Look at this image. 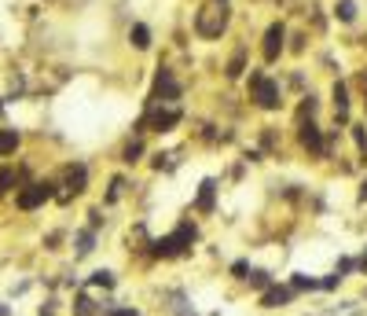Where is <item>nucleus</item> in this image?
Segmentation results:
<instances>
[{
  "mask_svg": "<svg viewBox=\"0 0 367 316\" xmlns=\"http://www.w3.org/2000/svg\"><path fill=\"white\" fill-rule=\"evenodd\" d=\"M195 243H199V225L195 221H180L173 232L151 235L143 254H147V261H180V258L195 254Z\"/></svg>",
  "mask_w": 367,
  "mask_h": 316,
  "instance_id": "1",
  "label": "nucleus"
},
{
  "mask_svg": "<svg viewBox=\"0 0 367 316\" xmlns=\"http://www.w3.org/2000/svg\"><path fill=\"white\" fill-rule=\"evenodd\" d=\"M246 85V100H250V107H257L261 114H275L283 107V96L286 88L275 74H268V67H250V74L243 77Z\"/></svg>",
  "mask_w": 367,
  "mask_h": 316,
  "instance_id": "2",
  "label": "nucleus"
},
{
  "mask_svg": "<svg viewBox=\"0 0 367 316\" xmlns=\"http://www.w3.org/2000/svg\"><path fill=\"white\" fill-rule=\"evenodd\" d=\"M231 30V4H217V0H206L202 8H195L191 15V33L199 41H220Z\"/></svg>",
  "mask_w": 367,
  "mask_h": 316,
  "instance_id": "3",
  "label": "nucleus"
},
{
  "mask_svg": "<svg viewBox=\"0 0 367 316\" xmlns=\"http://www.w3.org/2000/svg\"><path fill=\"white\" fill-rule=\"evenodd\" d=\"M88 188H92L88 162H81V158H70V162L63 166V177H56V203H59V206H70L74 199L88 195Z\"/></svg>",
  "mask_w": 367,
  "mask_h": 316,
  "instance_id": "4",
  "label": "nucleus"
},
{
  "mask_svg": "<svg viewBox=\"0 0 367 316\" xmlns=\"http://www.w3.org/2000/svg\"><path fill=\"white\" fill-rule=\"evenodd\" d=\"M184 122V107L180 103H158V107H143V114L136 118V129L133 136H143V133H158V136H169L173 129Z\"/></svg>",
  "mask_w": 367,
  "mask_h": 316,
  "instance_id": "5",
  "label": "nucleus"
},
{
  "mask_svg": "<svg viewBox=\"0 0 367 316\" xmlns=\"http://www.w3.org/2000/svg\"><path fill=\"white\" fill-rule=\"evenodd\" d=\"M15 210L19 214H37V210H44L48 203H56V177H33L26 180L22 188L15 191Z\"/></svg>",
  "mask_w": 367,
  "mask_h": 316,
  "instance_id": "6",
  "label": "nucleus"
},
{
  "mask_svg": "<svg viewBox=\"0 0 367 316\" xmlns=\"http://www.w3.org/2000/svg\"><path fill=\"white\" fill-rule=\"evenodd\" d=\"M184 100V85H180V77L173 67H154V77H151V92H147V100H143V107H158V103H180Z\"/></svg>",
  "mask_w": 367,
  "mask_h": 316,
  "instance_id": "7",
  "label": "nucleus"
},
{
  "mask_svg": "<svg viewBox=\"0 0 367 316\" xmlns=\"http://www.w3.org/2000/svg\"><path fill=\"white\" fill-rule=\"evenodd\" d=\"M286 37H291V30H286L283 19H272L265 26V33H261V63L265 67H275L286 56Z\"/></svg>",
  "mask_w": 367,
  "mask_h": 316,
  "instance_id": "8",
  "label": "nucleus"
},
{
  "mask_svg": "<svg viewBox=\"0 0 367 316\" xmlns=\"http://www.w3.org/2000/svg\"><path fill=\"white\" fill-rule=\"evenodd\" d=\"M297 148L305 151L309 158H331V148H327V129L320 122H305V125H297Z\"/></svg>",
  "mask_w": 367,
  "mask_h": 316,
  "instance_id": "9",
  "label": "nucleus"
},
{
  "mask_svg": "<svg viewBox=\"0 0 367 316\" xmlns=\"http://www.w3.org/2000/svg\"><path fill=\"white\" fill-rule=\"evenodd\" d=\"M297 301H301V294H297L286 280H279V283H272L268 291H261V294H257V309H265V313H279V309L297 306Z\"/></svg>",
  "mask_w": 367,
  "mask_h": 316,
  "instance_id": "10",
  "label": "nucleus"
},
{
  "mask_svg": "<svg viewBox=\"0 0 367 316\" xmlns=\"http://www.w3.org/2000/svg\"><path fill=\"white\" fill-rule=\"evenodd\" d=\"M331 111H334V125L349 129V122H352V85L345 77H334V85H331Z\"/></svg>",
  "mask_w": 367,
  "mask_h": 316,
  "instance_id": "11",
  "label": "nucleus"
},
{
  "mask_svg": "<svg viewBox=\"0 0 367 316\" xmlns=\"http://www.w3.org/2000/svg\"><path fill=\"white\" fill-rule=\"evenodd\" d=\"M99 235H103V232L88 228V225L74 228V232H70V254H74V261H85V258L96 254V250H99Z\"/></svg>",
  "mask_w": 367,
  "mask_h": 316,
  "instance_id": "12",
  "label": "nucleus"
},
{
  "mask_svg": "<svg viewBox=\"0 0 367 316\" xmlns=\"http://www.w3.org/2000/svg\"><path fill=\"white\" fill-rule=\"evenodd\" d=\"M246 74H250V45L239 41L231 48L228 63H225V81H243Z\"/></svg>",
  "mask_w": 367,
  "mask_h": 316,
  "instance_id": "13",
  "label": "nucleus"
},
{
  "mask_svg": "<svg viewBox=\"0 0 367 316\" xmlns=\"http://www.w3.org/2000/svg\"><path fill=\"white\" fill-rule=\"evenodd\" d=\"M217 191H220L217 177H206V180L199 184V191H195V203H191L195 214H202V217L213 214V210H217Z\"/></svg>",
  "mask_w": 367,
  "mask_h": 316,
  "instance_id": "14",
  "label": "nucleus"
},
{
  "mask_svg": "<svg viewBox=\"0 0 367 316\" xmlns=\"http://www.w3.org/2000/svg\"><path fill=\"white\" fill-rule=\"evenodd\" d=\"M85 287H88L92 294L107 298V294L117 291V272H114V269H92V272L85 276Z\"/></svg>",
  "mask_w": 367,
  "mask_h": 316,
  "instance_id": "15",
  "label": "nucleus"
},
{
  "mask_svg": "<svg viewBox=\"0 0 367 316\" xmlns=\"http://www.w3.org/2000/svg\"><path fill=\"white\" fill-rule=\"evenodd\" d=\"M19 188H22V169H19V162H0V203L15 199Z\"/></svg>",
  "mask_w": 367,
  "mask_h": 316,
  "instance_id": "16",
  "label": "nucleus"
},
{
  "mask_svg": "<svg viewBox=\"0 0 367 316\" xmlns=\"http://www.w3.org/2000/svg\"><path fill=\"white\" fill-rule=\"evenodd\" d=\"M320 111H323V103H320L316 92H301V100H297V107H294V125L320 122Z\"/></svg>",
  "mask_w": 367,
  "mask_h": 316,
  "instance_id": "17",
  "label": "nucleus"
},
{
  "mask_svg": "<svg viewBox=\"0 0 367 316\" xmlns=\"http://www.w3.org/2000/svg\"><path fill=\"white\" fill-rule=\"evenodd\" d=\"M331 19L338 26H357L360 22V0H334V4H331Z\"/></svg>",
  "mask_w": 367,
  "mask_h": 316,
  "instance_id": "18",
  "label": "nucleus"
},
{
  "mask_svg": "<svg viewBox=\"0 0 367 316\" xmlns=\"http://www.w3.org/2000/svg\"><path fill=\"white\" fill-rule=\"evenodd\" d=\"M129 48H133V52H151L154 48V30L147 22L136 19L133 26H129Z\"/></svg>",
  "mask_w": 367,
  "mask_h": 316,
  "instance_id": "19",
  "label": "nucleus"
},
{
  "mask_svg": "<svg viewBox=\"0 0 367 316\" xmlns=\"http://www.w3.org/2000/svg\"><path fill=\"white\" fill-rule=\"evenodd\" d=\"M22 151V129L0 125V158H15Z\"/></svg>",
  "mask_w": 367,
  "mask_h": 316,
  "instance_id": "20",
  "label": "nucleus"
},
{
  "mask_svg": "<svg viewBox=\"0 0 367 316\" xmlns=\"http://www.w3.org/2000/svg\"><path fill=\"white\" fill-rule=\"evenodd\" d=\"M272 283H279V276H275L272 269H257V265H254V269H250V276H246V291H250L254 298H257L261 291H268Z\"/></svg>",
  "mask_w": 367,
  "mask_h": 316,
  "instance_id": "21",
  "label": "nucleus"
},
{
  "mask_svg": "<svg viewBox=\"0 0 367 316\" xmlns=\"http://www.w3.org/2000/svg\"><path fill=\"white\" fill-rule=\"evenodd\" d=\"M125 191H129V177L125 173H114L111 180H107V191H103V203L99 206H117V203H122L125 199Z\"/></svg>",
  "mask_w": 367,
  "mask_h": 316,
  "instance_id": "22",
  "label": "nucleus"
},
{
  "mask_svg": "<svg viewBox=\"0 0 367 316\" xmlns=\"http://www.w3.org/2000/svg\"><path fill=\"white\" fill-rule=\"evenodd\" d=\"M143 155H147V143H143V136H129L125 148H122V155H117V162H122V166H140Z\"/></svg>",
  "mask_w": 367,
  "mask_h": 316,
  "instance_id": "23",
  "label": "nucleus"
},
{
  "mask_svg": "<svg viewBox=\"0 0 367 316\" xmlns=\"http://www.w3.org/2000/svg\"><path fill=\"white\" fill-rule=\"evenodd\" d=\"M286 283H291L301 298H305V294H320V276H309V272H291V276H286Z\"/></svg>",
  "mask_w": 367,
  "mask_h": 316,
  "instance_id": "24",
  "label": "nucleus"
},
{
  "mask_svg": "<svg viewBox=\"0 0 367 316\" xmlns=\"http://www.w3.org/2000/svg\"><path fill=\"white\" fill-rule=\"evenodd\" d=\"M349 140H352V148H357V158H360V166H367V122H349Z\"/></svg>",
  "mask_w": 367,
  "mask_h": 316,
  "instance_id": "25",
  "label": "nucleus"
},
{
  "mask_svg": "<svg viewBox=\"0 0 367 316\" xmlns=\"http://www.w3.org/2000/svg\"><path fill=\"white\" fill-rule=\"evenodd\" d=\"M41 246L48 250V254H59L63 246H70V232L67 228H51V232L41 235Z\"/></svg>",
  "mask_w": 367,
  "mask_h": 316,
  "instance_id": "26",
  "label": "nucleus"
},
{
  "mask_svg": "<svg viewBox=\"0 0 367 316\" xmlns=\"http://www.w3.org/2000/svg\"><path fill=\"white\" fill-rule=\"evenodd\" d=\"M342 287H345V276L342 272H323L320 276V294H334V291H342Z\"/></svg>",
  "mask_w": 367,
  "mask_h": 316,
  "instance_id": "27",
  "label": "nucleus"
},
{
  "mask_svg": "<svg viewBox=\"0 0 367 316\" xmlns=\"http://www.w3.org/2000/svg\"><path fill=\"white\" fill-rule=\"evenodd\" d=\"M250 269H254V261H250V258H235L231 265H228V280H235V283H246V276H250Z\"/></svg>",
  "mask_w": 367,
  "mask_h": 316,
  "instance_id": "28",
  "label": "nucleus"
},
{
  "mask_svg": "<svg viewBox=\"0 0 367 316\" xmlns=\"http://www.w3.org/2000/svg\"><path fill=\"white\" fill-rule=\"evenodd\" d=\"M257 140H261V151H268V155H275V148H279V136H275V125H261Z\"/></svg>",
  "mask_w": 367,
  "mask_h": 316,
  "instance_id": "29",
  "label": "nucleus"
},
{
  "mask_svg": "<svg viewBox=\"0 0 367 316\" xmlns=\"http://www.w3.org/2000/svg\"><path fill=\"white\" fill-rule=\"evenodd\" d=\"M305 48H309V30H297V33L286 37V52H291V56H301Z\"/></svg>",
  "mask_w": 367,
  "mask_h": 316,
  "instance_id": "30",
  "label": "nucleus"
},
{
  "mask_svg": "<svg viewBox=\"0 0 367 316\" xmlns=\"http://www.w3.org/2000/svg\"><path fill=\"white\" fill-rule=\"evenodd\" d=\"M85 225H88V228H96V232H103V228H107V206H92Z\"/></svg>",
  "mask_w": 367,
  "mask_h": 316,
  "instance_id": "31",
  "label": "nucleus"
},
{
  "mask_svg": "<svg viewBox=\"0 0 367 316\" xmlns=\"http://www.w3.org/2000/svg\"><path fill=\"white\" fill-rule=\"evenodd\" d=\"M59 309H63V298L59 294H48L41 306H37V316H59Z\"/></svg>",
  "mask_w": 367,
  "mask_h": 316,
  "instance_id": "32",
  "label": "nucleus"
},
{
  "mask_svg": "<svg viewBox=\"0 0 367 316\" xmlns=\"http://www.w3.org/2000/svg\"><path fill=\"white\" fill-rule=\"evenodd\" d=\"M334 272H342L345 280H349V276H357V254H342L334 261Z\"/></svg>",
  "mask_w": 367,
  "mask_h": 316,
  "instance_id": "33",
  "label": "nucleus"
},
{
  "mask_svg": "<svg viewBox=\"0 0 367 316\" xmlns=\"http://www.w3.org/2000/svg\"><path fill=\"white\" fill-rule=\"evenodd\" d=\"M352 88H360V100H364V114H367V67H360L357 70V77L349 81Z\"/></svg>",
  "mask_w": 367,
  "mask_h": 316,
  "instance_id": "34",
  "label": "nucleus"
},
{
  "mask_svg": "<svg viewBox=\"0 0 367 316\" xmlns=\"http://www.w3.org/2000/svg\"><path fill=\"white\" fill-rule=\"evenodd\" d=\"M30 287H33V280H19V283H11V298H22V294H30Z\"/></svg>",
  "mask_w": 367,
  "mask_h": 316,
  "instance_id": "35",
  "label": "nucleus"
},
{
  "mask_svg": "<svg viewBox=\"0 0 367 316\" xmlns=\"http://www.w3.org/2000/svg\"><path fill=\"white\" fill-rule=\"evenodd\" d=\"M286 81H291V88L305 92V74H301V70H291V77H286Z\"/></svg>",
  "mask_w": 367,
  "mask_h": 316,
  "instance_id": "36",
  "label": "nucleus"
},
{
  "mask_svg": "<svg viewBox=\"0 0 367 316\" xmlns=\"http://www.w3.org/2000/svg\"><path fill=\"white\" fill-rule=\"evenodd\" d=\"M357 276H367V243H364V250L357 254Z\"/></svg>",
  "mask_w": 367,
  "mask_h": 316,
  "instance_id": "37",
  "label": "nucleus"
},
{
  "mask_svg": "<svg viewBox=\"0 0 367 316\" xmlns=\"http://www.w3.org/2000/svg\"><path fill=\"white\" fill-rule=\"evenodd\" d=\"M357 206H367V177L360 180V188H357Z\"/></svg>",
  "mask_w": 367,
  "mask_h": 316,
  "instance_id": "38",
  "label": "nucleus"
},
{
  "mask_svg": "<svg viewBox=\"0 0 367 316\" xmlns=\"http://www.w3.org/2000/svg\"><path fill=\"white\" fill-rule=\"evenodd\" d=\"M0 316H15V309H11V301L0 298Z\"/></svg>",
  "mask_w": 367,
  "mask_h": 316,
  "instance_id": "39",
  "label": "nucleus"
},
{
  "mask_svg": "<svg viewBox=\"0 0 367 316\" xmlns=\"http://www.w3.org/2000/svg\"><path fill=\"white\" fill-rule=\"evenodd\" d=\"M4 111H8V96H0V118H4Z\"/></svg>",
  "mask_w": 367,
  "mask_h": 316,
  "instance_id": "40",
  "label": "nucleus"
},
{
  "mask_svg": "<svg viewBox=\"0 0 367 316\" xmlns=\"http://www.w3.org/2000/svg\"><path fill=\"white\" fill-rule=\"evenodd\" d=\"M217 4H228V0H217Z\"/></svg>",
  "mask_w": 367,
  "mask_h": 316,
  "instance_id": "41",
  "label": "nucleus"
},
{
  "mask_svg": "<svg viewBox=\"0 0 367 316\" xmlns=\"http://www.w3.org/2000/svg\"><path fill=\"white\" fill-rule=\"evenodd\" d=\"M364 298H367V287H364Z\"/></svg>",
  "mask_w": 367,
  "mask_h": 316,
  "instance_id": "42",
  "label": "nucleus"
},
{
  "mask_svg": "<svg viewBox=\"0 0 367 316\" xmlns=\"http://www.w3.org/2000/svg\"><path fill=\"white\" fill-rule=\"evenodd\" d=\"M331 316H334V313H331Z\"/></svg>",
  "mask_w": 367,
  "mask_h": 316,
  "instance_id": "43",
  "label": "nucleus"
}]
</instances>
